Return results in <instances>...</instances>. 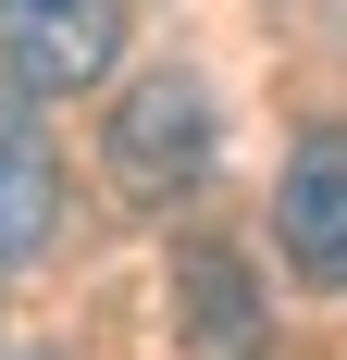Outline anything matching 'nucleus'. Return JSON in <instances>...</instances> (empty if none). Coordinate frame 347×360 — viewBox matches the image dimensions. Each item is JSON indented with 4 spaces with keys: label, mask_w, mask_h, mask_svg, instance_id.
I'll return each mask as SVG.
<instances>
[{
    "label": "nucleus",
    "mask_w": 347,
    "mask_h": 360,
    "mask_svg": "<svg viewBox=\"0 0 347 360\" xmlns=\"http://www.w3.org/2000/svg\"><path fill=\"white\" fill-rule=\"evenodd\" d=\"M211 137H223V124H211V87L186 63H149L137 87L112 100V186L149 199V212H162V199H199L211 186Z\"/></svg>",
    "instance_id": "1"
},
{
    "label": "nucleus",
    "mask_w": 347,
    "mask_h": 360,
    "mask_svg": "<svg viewBox=\"0 0 347 360\" xmlns=\"http://www.w3.org/2000/svg\"><path fill=\"white\" fill-rule=\"evenodd\" d=\"M273 249L298 286L347 298V124H310L285 149V186H273Z\"/></svg>",
    "instance_id": "2"
},
{
    "label": "nucleus",
    "mask_w": 347,
    "mask_h": 360,
    "mask_svg": "<svg viewBox=\"0 0 347 360\" xmlns=\"http://www.w3.org/2000/svg\"><path fill=\"white\" fill-rule=\"evenodd\" d=\"M124 50V0H0V75L50 100V87H100Z\"/></svg>",
    "instance_id": "3"
},
{
    "label": "nucleus",
    "mask_w": 347,
    "mask_h": 360,
    "mask_svg": "<svg viewBox=\"0 0 347 360\" xmlns=\"http://www.w3.org/2000/svg\"><path fill=\"white\" fill-rule=\"evenodd\" d=\"M50 224H63V149H50L37 100L0 75V274L50 249Z\"/></svg>",
    "instance_id": "4"
}]
</instances>
